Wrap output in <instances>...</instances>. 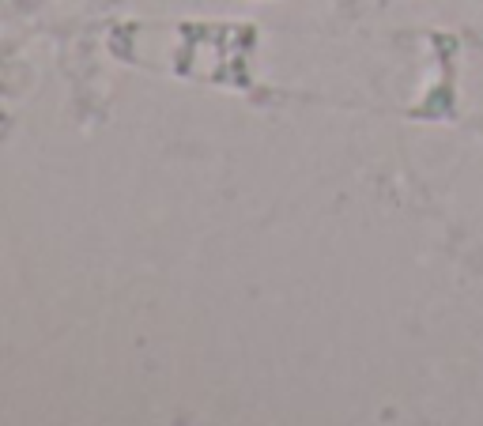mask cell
Segmentation results:
<instances>
[]
</instances>
